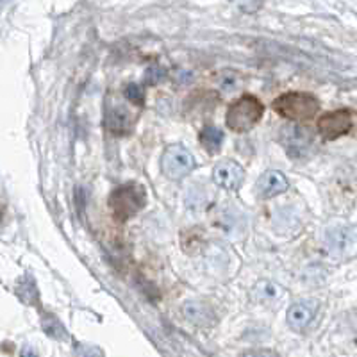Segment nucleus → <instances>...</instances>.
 Here are the masks:
<instances>
[{
    "label": "nucleus",
    "mask_w": 357,
    "mask_h": 357,
    "mask_svg": "<svg viewBox=\"0 0 357 357\" xmlns=\"http://www.w3.org/2000/svg\"><path fill=\"white\" fill-rule=\"evenodd\" d=\"M317 311V304L314 302H302V304H295L288 311V321L295 329H304L305 325L311 324L312 317Z\"/></svg>",
    "instance_id": "11"
},
{
    "label": "nucleus",
    "mask_w": 357,
    "mask_h": 357,
    "mask_svg": "<svg viewBox=\"0 0 357 357\" xmlns=\"http://www.w3.org/2000/svg\"><path fill=\"white\" fill-rule=\"evenodd\" d=\"M288 188V178L284 175L277 170H270L257 181V195L261 199H273V197L284 193Z\"/></svg>",
    "instance_id": "9"
},
{
    "label": "nucleus",
    "mask_w": 357,
    "mask_h": 357,
    "mask_svg": "<svg viewBox=\"0 0 357 357\" xmlns=\"http://www.w3.org/2000/svg\"><path fill=\"white\" fill-rule=\"evenodd\" d=\"M146 204V191L142 184L127 183L116 188L109 197V209L114 220L126 223L127 220L138 215Z\"/></svg>",
    "instance_id": "1"
},
{
    "label": "nucleus",
    "mask_w": 357,
    "mask_h": 357,
    "mask_svg": "<svg viewBox=\"0 0 357 357\" xmlns=\"http://www.w3.org/2000/svg\"><path fill=\"white\" fill-rule=\"evenodd\" d=\"M43 331L47 334H49L50 337H56V340H63V337L66 336L65 333V327H63L61 324H59V320L57 318H54L52 314H45L43 317Z\"/></svg>",
    "instance_id": "14"
},
{
    "label": "nucleus",
    "mask_w": 357,
    "mask_h": 357,
    "mask_svg": "<svg viewBox=\"0 0 357 357\" xmlns=\"http://www.w3.org/2000/svg\"><path fill=\"white\" fill-rule=\"evenodd\" d=\"M162 77H165V70L161 66H151L143 75V84L155 86L159 81H162Z\"/></svg>",
    "instance_id": "16"
},
{
    "label": "nucleus",
    "mask_w": 357,
    "mask_h": 357,
    "mask_svg": "<svg viewBox=\"0 0 357 357\" xmlns=\"http://www.w3.org/2000/svg\"><path fill=\"white\" fill-rule=\"evenodd\" d=\"M216 82H218L220 88L223 91H236L241 84V77L238 72H232V70H227V72H222L216 77Z\"/></svg>",
    "instance_id": "13"
},
{
    "label": "nucleus",
    "mask_w": 357,
    "mask_h": 357,
    "mask_svg": "<svg viewBox=\"0 0 357 357\" xmlns=\"http://www.w3.org/2000/svg\"><path fill=\"white\" fill-rule=\"evenodd\" d=\"M213 178L223 190H238L241 188L245 181V170L236 161H225L218 162L213 170Z\"/></svg>",
    "instance_id": "8"
},
{
    "label": "nucleus",
    "mask_w": 357,
    "mask_h": 357,
    "mask_svg": "<svg viewBox=\"0 0 357 357\" xmlns=\"http://www.w3.org/2000/svg\"><path fill=\"white\" fill-rule=\"evenodd\" d=\"M193 168H195V159L183 145L168 146L162 155V172L168 178L178 181V178L186 177Z\"/></svg>",
    "instance_id": "4"
},
{
    "label": "nucleus",
    "mask_w": 357,
    "mask_h": 357,
    "mask_svg": "<svg viewBox=\"0 0 357 357\" xmlns=\"http://www.w3.org/2000/svg\"><path fill=\"white\" fill-rule=\"evenodd\" d=\"M129 107H126L122 102L111 100L107 98L106 104V127L113 134H129L130 129H132L136 118H130Z\"/></svg>",
    "instance_id": "7"
},
{
    "label": "nucleus",
    "mask_w": 357,
    "mask_h": 357,
    "mask_svg": "<svg viewBox=\"0 0 357 357\" xmlns=\"http://www.w3.org/2000/svg\"><path fill=\"white\" fill-rule=\"evenodd\" d=\"M264 114V106L254 95H243L231 104L225 116V123L234 132H247L259 123Z\"/></svg>",
    "instance_id": "3"
},
{
    "label": "nucleus",
    "mask_w": 357,
    "mask_h": 357,
    "mask_svg": "<svg viewBox=\"0 0 357 357\" xmlns=\"http://www.w3.org/2000/svg\"><path fill=\"white\" fill-rule=\"evenodd\" d=\"M273 109L279 116L288 118L293 122H311L317 116L320 104L318 98L311 93H302V91H291L277 97L273 100Z\"/></svg>",
    "instance_id": "2"
},
{
    "label": "nucleus",
    "mask_w": 357,
    "mask_h": 357,
    "mask_svg": "<svg viewBox=\"0 0 357 357\" xmlns=\"http://www.w3.org/2000/svg\"><path fill=\"white\" fill-rule=\"evenodd\" d=\"M123 97L129 102H132V104H136V106L142 107L145 104V89L138 84H129L126 91H123Z\"/></svg>",
    "instance_id": "15"
},
{
    "label": "nucleus",
    "mask_w": 357,
    "mask_h": 357,
    "mask_svg": "<svg viewBox=\"0 0 357 357\" xmlns=\"http://www.w3.org/2000/svg\"><path fill=\"white\" fill-rule=\"evenodd\" d=\"M4 209H6L4 197H2V193H0V220H2V216H4Z\"/></svg>",
    "instance_id": "18"
},
{
    "label": "nucleus",
    "mask_w": 357,
    "mask_h": 357,
    "mask_svg": "<svg viewBox=\"0 0 357 357\" xmlns=\"http://www.w3.org/2000/svg\"><path fill=\"white\" fill-rule=\"evenodd\" d=\"M280 143L284 145L286 152L291 158H302L311 149L312 136L307 129L301 126H288L280 132Z\"/></svg>",
    "instance_id": "6"
},
{
    "label": "nucleus",
    "mask_w": 357,
    "mask_h": 357,
    "mask_svg": "<svg viewBox=\"0 0 357 357\" xmlns=\"http://www.w3.org/2000/svg\"><path fill=\"white\" fill-rule=\"evenodd\" d=\"M184 317L191 321V324L199 325V327H209L215 321V314L206 304L202 302H188L183 307Z\"/></svg>",
    "instance_id": "10"
},
{
    "label": "nucleus",
    "mask_w": 357,
    "mask_h": 357,
    "mask_svg": "<svg viewBox=\"0 0 357 357\" xmlns=\"http://www.w3.org/2000/svg\"><path fill=\"white\" fill-rule=\"evenodd\" d=\"M354 126V113L350 109H337L333 113H325L318 118V132L327 142L345 136L350 132Z\"/></svg>",
    "instance_id": "5"
},
{
    "label": "nucleus",
    "mask_w": 357,
    "mask_h": 357,
    "mask_svg": "<svg viewBox=\"0 0 357 357\" xmlns=\"http://www.w3.org/2000/svg\"><path fill=\"white\" fill-rule=\"evenodd\" d=\"M257 291H259L261 298H264V301H272V298H275V295H279V286L270 284V282H261V284L257 286Z\"/></svg>",
    "instance_id": "17"
},
{
    "label": "nucleus",
    "mask_w": 357,
    "mask_h": 357,
    "mask_svg": "<svg viewBox=\"0 0 357 357\" xmlns=\"http://www.w3.org/2000/svg\"><path fill=\"white\" fill-rule=\"evenodd\" d=\"M199 142H200V145H202L204 149L209 152V154H216V152H220V149H222L223 132L218 129V127L207 126L200 130Z\"/></svg>",
    "instance_id": "12"
}]
</instances>
